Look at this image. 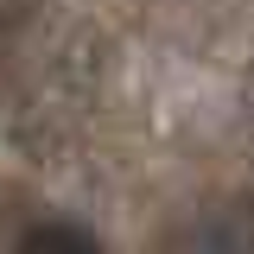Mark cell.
<instances>
[{
    "label": "cell",
    "instance_id": "6da1fadb",
    "mask_svg": "<svg viewBox=\"0 0 254 254\" xmlns=\"http://www.w3.org/2000/svg\"><path fill=\"white\" fill-rule=\"evenodd\" d=\"M19 254H102V248H95V235L70 229V222H38V229H26Z\"/></svg>",
    "mask_w": 254,
    "mask_h": 254
}]
</instances>
